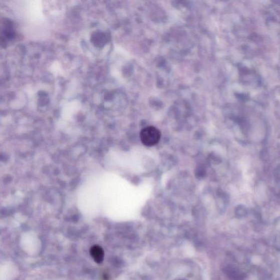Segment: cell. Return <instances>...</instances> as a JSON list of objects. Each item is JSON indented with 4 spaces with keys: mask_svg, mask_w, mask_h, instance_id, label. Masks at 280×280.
Returning <instances> with one entry per match:
<instances>
[{
    "mask_svg": "<svg viewBox=\"0 0 280 280\" xmlns=\"http://www.w3.org/2000/svg\"><path fill=\"white\" fill-rule=\"evenodd\" d=\"M105 39L103 33H97L94 35V40L96 41L94 44L101 47L105 43Z\"/></svg>",
    "mask_w": 280,
    "mask_h": 280,
    "instance_id": "cell-3",
    "label": "cell"
},
{
    "mask_svg": "<svg viewBox=\"0 0 280 280\" xmlns=\"http://www.w3.org/2000/svg\"><path fill=\"white\" fill-rule=\"evenodd\" d=\"M90 253L92 257L96 263H102L104 259L105 253L102 247L99 245H94L91 248Z\"/></svg>",
    "mask_w": 280,
    "mask_h": 280,
    "instance_id": "cell-2",
    "label": "cell"
},
{
    "mask_svg": "<svg viewBox=\"0 0 280 280\" xmlns=\"http://www.w3.org/2000/svg\"><path fill=\"white\" fill-rule=\"evenodd\" d=\"M161 137L160 131L156 127L150 126L143 129L140 133V138L143 144L152 147L158 144Z\"/></svg>",
    "mask_w": 280,
    "mask_h": 280,
    "instance_id": "cell-1",
    "label": "cell"
}]
</instances>
